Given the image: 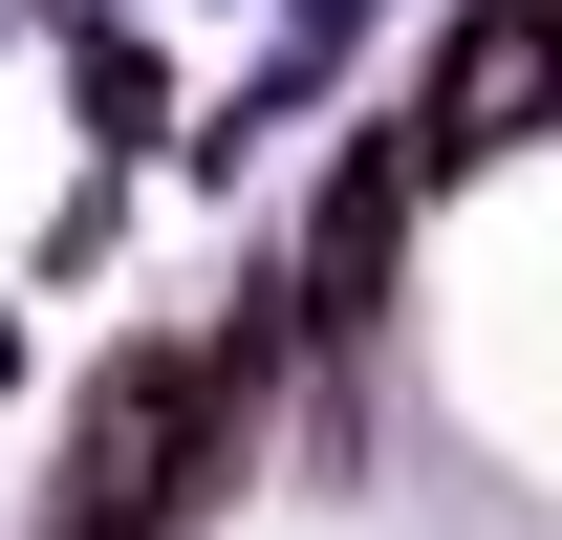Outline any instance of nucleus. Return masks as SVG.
I'll use <instances>...</instances> for the list:
<instances>
[{"mask_svg":"<svg viewBox=\"0 0 562 540\" xmlns=\"http://www.w3.org/2000/svg\"><path fill=\"white\" fill-rule=\"evenodd\" d=\"M195 410H216V368H195V346H131V368L87 390V540H131L151 497H173V454H195Z\"/></svg>","mask_w":562,"mask_h":540,"instance_id":"nucleus-1","label":"nucleus"},{"mask_svg":"<svg viewBox=\"0 0 562 540\" xmlns=\"http://www.w3.org/2000/svg\"><path fill=\"white\" fill-rule=\"evenodd\" d=\"M541 109H562V22H541V0H497V22H454V44H432V109H412V151L454 173V151L541 131Z\"/></svg>","mask_w":562,"mask_h":540,"instance_id":"nucleus-2","label":"nucleus"},{"mask_svg":"<svg viewBox=\"0 0 562 540\" xmlns=\"http://www.w3.org/2000/svg\"><path fill=\"white\" fill-rule=\"evenodd\" d=\"M412 195H432V151H412V131H390V151L347 173V195H325V238H303V303H325V325H347L368 281H390V238H412Z\"/></svg>","mask_w":562,"mask_h":540,"instance_id":"nucleus-3","label":"nucleus"},{"mask_svg":"<svg viewBox=\"0 0 562 540\" xmlns=\"http://www.w3.org/2000/svg\"><path fill=\"white\" fill-rule=\"evenodd\" d=\"M0 368H22V325H0Z\"/></svg>","mask_w":562,"mask_h":540,"instance_id":"nucleus-4","label":"nucleus"}]
</instances>
